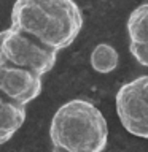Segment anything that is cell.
Masks as SVG:
<instances>
[{
	"instance_id": "cell-1",
	"label": "cell",
	"mask_w": 148,
	"mask_h": 152,
	"mask_svg": "<svg viewBox=\"0 0 148 152\" xmlns=\"http://www.w3.org/2000/svg\"><path fill=\"white\" fill-rule=\"evenodd\" d=\"M11 27L59 52L80 35L83 14L75 0H16Z\"/></svg>"
},
{
	"instance_id": "cell-2",
	"label": "cell",
	"mask_w": 148,
	"mask_h": 152,
	"mask_svg": "<svg viewBox=\"0 0 148 152\" xmlns=\"http://www.w3.org/2000/svg\"><path fill=\"white\" fill-rule=\"evenodd\" d=\"M50 140L53 147L67 152H104L108 142L107 119L91 102L69 100L51 119Z\"/></svg>"
},
{
	"instance_id": "cell-3",
	"label": "cell",
	"mask_w": 148,
	"mask_h": 152,
	"mask_svg": "<svg viewBox=\"0 0 148 152\" xmlns=\"http://www.w3.org/2000/svg\"><path fill=\"white\" fill-rule=\"evenodd\" d=\"M57 60V51L46 48L33 37L10 26L0 35V64L46 75Z\"/></svg>"
},
{
	"instance_id": "cell-4",
	"label": "cell",
	"mask_w": 148,
	"mask_h": 152,
	"mask_svg": "<svg viewBox=\"0 0 148 152\" xmlns=\"http://www.w3.org/2000/svg\"><path fill=\"white\" fill-rule=\"evenodd\" d=\"M115 102L123 127L131 135L148 140V75L123 84Z\"/></svg>"
},
{
	"instance_id": "cell-5",
	"label": "cell",
	"mask_w": 148,
	"mask_h": 152,
	"mask_svg": "<svg viewBox=\"0 0 148 152\" xmlns=\"http://www.w3.org/2000/svg\"><path fill=\"white\" fill-rule=\"evenodd\" d=\"M41 75L8 64H0V90L10 102L26 106L41 94Z\"/></svg>"
},
{
	"instance_id": "cell-6",
	"label": "cell",
	"mask_w": 148,
	"mask_h": 152,
	"mask_svg": "<svg viewBox=\"0 0 148 152\" xmlns=\"http://www.w3.org/2000/svg\"><path fill=\"white\" fill-rule=\"evenodd\" d=\"M26 106L7 98L0 102V142L7 144L26 122Z\"/></svg>"
},
{
	"instance_id": "cell-7",
	"label": "cell",
	"mask_w": 148,
	"mask_h": 152,
	"mask_svg": "<svg viewBox=\"0 0 148 152\" xmlns=\"http://www.w3.org/2000/svg\"><path fill=\"white\" fill-rule=\"evenodd\" d=\"M129 43L148 49V3H142L132 10L126 22Z\"/></svg>"
},
{
	"instance_id": "cell-8",
	"label": "cell",
	"mask_w": 148,
	"mask_h": 152,
	"mask_svg": "<svg viewBox=\"0 0 148 152\" xmlns=\"http://www.w3.org/2000/svg\"><path fill=\"white\" fill-rule=\"evenodd\" d=\"M119 56L118 51L115 49L108 43H100L92 49L89 57V64L92 66L94 71H97L100 75H107L118 66Z\"/></svg>"
},
{
	"instance_id": "cell-9",
	"label": "cell",
	"mask_w": 148,
	"mask_h": 152,
	"mask_svg": "<svg viewBox=\"0 0 148 152\" xmlns=\"http://www.w3.org/2000/svg\"><path fill=\"white\" fill-rule=\"evenodd\" d=\"M129 51H131V54L134 56V59H135L140 65L148 66V49H147V48L134 45V43H129Z\"/></svg>"
},
{
	"instance_id": "cell-10",
	"label": "cell",
	"mask_w": 148,
	"mask_h": 152,
	"mask_svg": "<svg viewBox=\"0 0 148 152\" xmlns=\"http://www.w3.org/2000/svg\"><path fill=\"white\" fill-rule=\"evenodd\" d=\"M53 152H67L64 149H59V147H53Z\"/></svg>"
}]
</instances>
